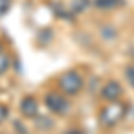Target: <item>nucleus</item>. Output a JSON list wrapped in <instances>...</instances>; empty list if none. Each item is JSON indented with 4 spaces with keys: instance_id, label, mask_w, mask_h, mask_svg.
Wrapping results in <instances>:
<instances>
[{
    "instance_id": "6",
    "label": "nucleus",
    "mask_w": 134,
    "mask_h": 134,
    "mask_svg": "<svg viewBox=\"0 0 134 134\" xmlns=\"http://www.w3.org/2000/svg\"><path fill=\"white\" fill-rule=\"evenodd\" d=\"M2 116H4V109L0 107V118H2Z\"/></svg>"
},
{
    "instance_id": "1",
    "label": "nucleus",
    "mask_w": 134,
    "mask_h": 134,
    "mask_svg": "<svg viewBox=\"0 0 134 134\" xmlns=\"http://www.w3.org/2000/svg\"><path fill=\"white\" fill-rule=\"evenodd\" d=\"M59 84H61V88L64 90V91L75 93V91H79V88H81L82 82H81V77H79L75 72H68V73H64V75L61 77Z\"/></svg>"
},
{
    "instance_id": "3",
    "label": "nucleus",
    "mask_w": 134,
    "mask_h": 134,
    "mask_svg": "<svg viewBox=\"0 0 134 134\" xmlns=\"http://www.w3.org/2000/svg\"><path fill=\"white\" fill-rule=\"evenodd\" d=\"M21 111L25 113V116H36V113H38V102L34 98H25L21 102Z\"/></svg>"
},
{
    "instance_id": "2",
    "label": "nucleus",
    "mask_w": 134,
    "mask_h": 134,
    "mask_svg": "<svg viewBox=\"0 0 134 134\" xmlns=\"http://www.w3.org/2000/svg\"><path fill=\"white\" fill-rule=\"evenodd\" d=\"M47 105L50 107L54 113H63L66 109V102L63 100L61 97H57V95H48L47 97Z\"/></svg>"
},
{
    "instance_id": "4",
    "label": "nucleus",
    "mask_w": 134,
    "mask_h": 134,
    "mask_svg": "<svg viewBox=\"0 0 134 134\" xmlns=\"http://www.w3.org/2000/svg\"><path fill=\"white\" fill-rule=\"evenodd\" d=\"M7 66H9V57H7L5 54H2V52H0V75L7 70Z\"/></svg>"
},
{
    "instance_id": "5",
    "label": "nucleus",
    "mask_w": 134,
    "mask_h": 134,
    "mask_svg": "<svg viewBox=\"0 0 134 134\" xmlns=\"http://www.w3.org/2000/svg\"><path fill=\"white\" fill-rule=\"evenodd\" d=\"M11 7V0H0V16L5 14Z\"/></svg>"
}]
</instances>
